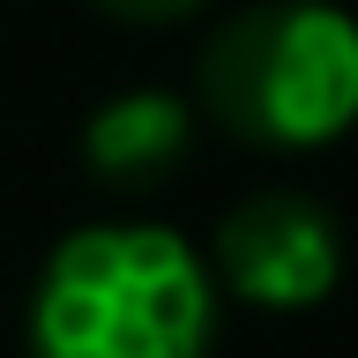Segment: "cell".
I'll return each instance as SVG.
<instances>
[{
    "mask_svg": "<svg viewBox=\"0 0 358 358\" xmlns=\"http://www.w3.org/2000/svg\"><path fill=\"white\" fill-rule=\"evenodd\" d=\"M217 268L209 246L157 217L75 224L45 254L22 351L30 358H209L217 351Z\"/></svg>",
    "mask_w": 358,
    "mask_h": 358,
    "instance_id": "cell-1",
    "label": "cell"
},
{
    "mask_svg": "<svg viewBox=\"0 0 358 358\" xmlns=\"http://www.w3.org/2000/svg\"><path fill=\"white\" fill-rule=\"evenodd\" d=\"M194 105L254 150H329L358 127V15L336 0H254L209 30Z\"/></svg>",
    "mask_w": 358,
    "mask_h": 358,
    "instance_id": "cell-2",
    "label": "cell"
},
{
    "mask_svg": "<svg viewBox=\"0 0 358 358\" xmlns=\"http://www.w3.org/2000/svg\"><path fill=\"white\" fill-rule=\"evenodd\" d=\"M209 268L246 313H313L343 284V231L299 187H254L217 217Z\"/></svg>",
    "mask_w": 358,
    "mask_h": 358,
    "instance_id": "cell-3",
    "label": "cell"
},
{
    "mask_svg": "<svg viewBox=\"0 0 358 358\" xmlns=\"http://www.w3.org/2000/svg\"><path fill=\"white\" fill-rule=\"evenodd\" d=\"M194 120L201 105L194 97H179V90H120L105 105L83 120V164L105 187H157V179H172L194 150Z\"/></svg>",
    "mask_w": 358,
    "mask_h": 358,
    "instance_id": "cell-4",
    "label": "cell"
},
{
    "mask_svg": "<svg viewBox=\"0 0 358 358\" xmlns=\"http://www.w3.org/2000/svg\"><path fill=\"white\" fill-rule=\"evenodd\" d=\"M90 8H105L112 22H134V30H164V22H187L201 0H90Z\"/></svg>",
    "mask_w": 358,
    "mask_h": 358,
    "instance_id": "cell-5",
    "label": "cell"
}]
</instances>
